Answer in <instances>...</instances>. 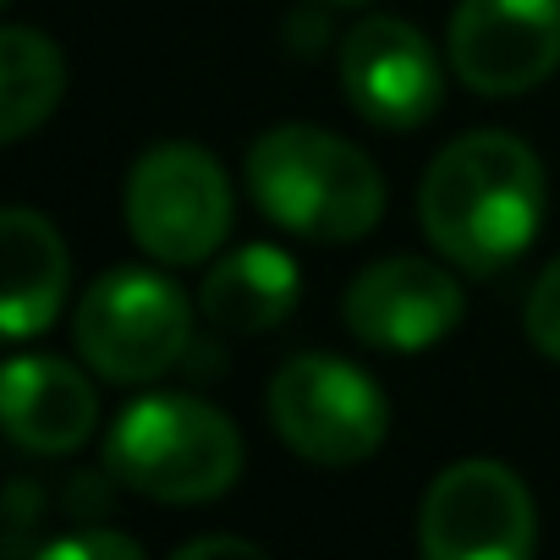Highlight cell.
I'll return each mask as SVG.
<instances>
[{"label": "cell", "instance_id": "5", "mask_svg": "<svg viewBox=\"0 0 560 560\" xmlns=\"http://www.w3.org/2000/svg\"><path fill=\"white\" fill-rule=\"evenodd\" d=\"M269 423L303 462L358 467L390 434L385 390L330 352H303L269 380Z\"/></svg>", "mask_w": 560, "mask_h": 560}, {"label": "cell", "instance_id": "6", "mask_svg": "<svg viewBox=\"0 0 560 560\" xmlns=\"http://www.w3.org/2000/svg\"><path fill=\"white\" fill-rule=\"evenodd\" d=\"M127 231L160 264H203L231 231V182L198 143H160L127 176Z\"/></svg>", "mask_w": 560, "mask_h": 560}, {"label": "cell", "instance_id": "3", "mask_svg": "<svg viewBox=\"0 0 560 560\" xmlns=\"http://www.w3.org/2000/svg\"><path fill=\"white\" fill-rule=\"evenodd\" d=\"M105 472L143 500L203 505L236 483L242 440L231 418L198 396H143L116 418Z\"/></svg>", "mask_w": 560, "mask_h": 560}, {"label": "cell", "instance_id": "14", "mask_svg": "<svg viewBox=\"0 0 560 560\" xmlns=\"http://www.w3.org/2000/svg\"><path fill=\"white\" fill-rule=\"evenodd\" d=\"M61 89H67V67L45 34L23 23L0 34V138L18 143L34 127H45V116L61 105Z\"/></svg>", "mask_w": 560, "mask_h": 560}, {"label": "cell", "instance_id": "17", "mask_svg": "<svg viewBox=\"0 0 560 560\" xmlns=\"http://www.w3.org/2000/svg\"><path fill=\"white\" fill-rule=\"evenodd\" d=\"M45 511V489L39 483H28V478H18L12 489H7V549L12 555H23V533H28V522Z\"/></svg>", "mask_w": 560, "mask_h": 560}, {"label": "cell", "instance_id": "15", "mask_svg": "<svg viewBox=\"0 0 560 560\" xmlns=\"http://www.w3.org/2000/svg\"><path fill=\"white\" fill-rule=\"evenodd\" d=\"M522 325H527V341H533L544 358H555V363H560V258L533 280Z\"/></svg>", "mask_w": 560, "mask_h": 560}, {"label": "cell", "instance_id": "7", "mask_svg": "<svg viewBox=\"0 0 560 560\" xmlns=\"http://www.w3.org/2000/svg\"><path fill=\"white\" fill-rule=\"evenodd\" d=\"M418 544L429 560H527L538 544L533 494L505 462H451L423 494Z\"/></svg>", "mask_w": 560, "mask_h": 560}, {"label": "cell", "instance_id": "4", "mask_svg": "<svg viewBox=\"0 0 560 560\" xmlns=\"http://www.w3.org/2000/svg\"><path fill=\"white\" fill-rule=\"evenodd\" d=\"M78 358L110 385H149L192 347V308L154 269H110L72 314Z\"/></svg>", "mask_w": 560, "mask_h": 560}, {"label": "cell", "instance_id": "1", "mask_svg": "<svg viewBox=\"0 0 560 560\" xmlns=\"http://www.w3.org/2000/svg\"><path fill=\"white\" fill-rule=\"evenodd\" d=\"M418 220L445 264L494 275L538 236L544 165L511 132H462L434 154L418 187Z\"/></svg>", "mask_w": 560, "mask_h": 560}, {"label": "cell", "instance_id": "10", "mask_svg": "<svg viewBox=\"0 0 560 560\" xmlns=\"http://www.w3.org/2000/svg\"><path fill=\"white\" fill-rule=\"evenodd\" d=\"M341 319L374 352H429L462 325V287L434 258H380L347 287Z\"/></svg>", "mask_w": 560, "mask_h": 560}, {"label": "cell", "instance_id": "12", "mask_svg": "<svg viewBox=\"0 0 560 560\" xmlns=\"http://www.w3.org/2000/svg\"><path fill=\"white\" fill-rule=\"evenodd\" d=\"M67 280H72V258L61 231L39 209L12 203L0 214V325H7L12 341L39 336L61 314Z\"/></svg>", "mask_w": 560, "mask_h": 560}, {"label": "cell", "instance_id": "18", "mask_svg": "<svg viewBox=\"0 0 560 560\" xmlns=\"http://www.w3.org/2000/svg\"><path fill=\"white\" fill-rule=\"evenodd\" d=\"M176 560H264V549L247 538H192L176 549Z\"/></svg>", "mask_w": 560, "mask_h": 560}, {"label": "cell", "instance_id": "9", "mask_svg": "<svg viewBox=\"0 0 560 560\" xmlns=\"http://www.w3.org/2000/svg\"><path fill=\"white\" fill-rule=\"evenodd\" d=\"M341 94L385 132H412L445 105L434 45L401 18H363L341 39Z\"/></svg>", "mask_w": 560, "mask_h": 560}, {"label": "cell", "instance_id": "19", "mask_svg": "<svg viewBox=\"0 0 560 560\" xmlns=\"http://www.w3.org/2000/svg\"><path fill=\"white\" fill-rule=\"evenodd\" d=\"M336 7H352V0H336Z\"/></svg>", "mask_w": 560, "mask_h": 560}, {"label": "cell", "instance_id": "2", "mask_svg": "<svg viewBox=\"0 0 560 560\" xmlns=\"http://www.w3.org/2000/svg\"><path fill=\"white\" fill-rule=\"evenodd\" d=\"M247 192L280 231L314 242H358L385 214V176L374 160L303 121L269 127L247 149Z\"/></svg>", "mask_w": 560, "mask_h": 560}, {"label": "cell", "instance_id": "13", "mask_svg": "<svg viewBox=\"0 0 560 560\" xmlns=\"http://www.w3.org/2000/svg\"><path fill=\"white\" fill-rule=\"evenodd\" d=\"M303 298V269L287 247H269V242H247L236 253H225L209 275H203V292L198 308L214 330L225 336H258L275 330Z\"/></svg>", "mask_w": 560, "mask_h": 560}, {"label": "cell", "instance_id": "8", "mask_svg": "<svg viewBox=\"0 0 560 560\" xmlns=\"http://www.w3.org/2000/svg\"><path fill=\"white\" fill-rule=\"evenodd\" d=\"M445 45L472 94H527L560 67V0H462Z\"/></svg>", "mask_w": 560, "mask_h": 560}, {"label": "cell", "instance_id": "16", "mask_svg": "<svg viewBox=\"0 0 560 560\" xmlns=\"http://www.w3.org/2000/svg\"><path fill=\"white\" fill-rule=\"evenodd\" d=\"M138 538L116 533V527H89V533H67L39 544V560H138Z\"/></svg>", "mask_w": 560, "mask_h": 560}, {"label": "cell", "instance_id": "11", "mask_svg": "<svg viewBox=\"0 0 560 560\" xmlns=\"http://www.w3.org/2000/svg\"><path fill=\"white\" fill-rule=\"evenodd\" d=\"M0 407H7V434L18 451L34 456H67L78 445H89L94 423H100V401L89 390V380L61 363V358H12L0 374Z\"/></svg>", "mask_w": 560, "mask_h": 560}]
</instances>
